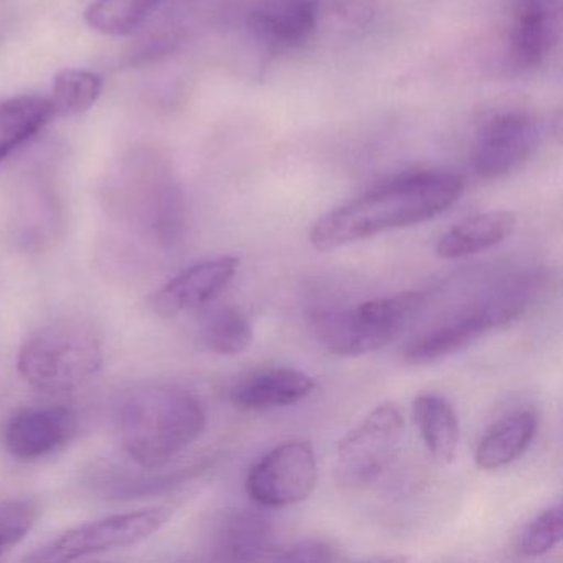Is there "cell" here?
<instances>
[{"instance_id": "6da1fadb", "label": "cell", "mask_w": 563, "mask_h": 563, "mask_svg": "<svg viewBox=\"0 0 563 563\" xmlns=\"http://www.w3.org/2000/svg\"><path fill=\"white\" fill-rule=\"evenodd\" d=\"M461 177L417 173L384 184L331 212L309 232L316 250L331 252L390 230L407 229L446 212L463 194Z\"/></svg>"}, {"instance_id": "7a4b0ae2", "label": "cell", "mask_w": 563, "mask_h": 563, "mask_svg": "<svg viewBox=\"0 0 563 563\" xmlns=\"http://www.w3.org/2000/svg\"><path fill=\"white\" fill-rule=\"evenodd\" d=\"M118 433L128 456L159 470L190 446L206 428V410L192 391L177 385L134 388L118 408Z\"/></svg>"}, {"instance_id": "3957f363", "label": "cell", "mask_w": 563, "mask_h": 563, "mask_svg": "<svg viewBox=\"0 0 563 563\" xmlns=\"http://www.w3.org/2000/svg\"><path fill=\"white\" fill-rule=\"evenodd\" d=\"M111 213L151 252H169L184 236V202L170 170L157 159H136L114 179Z\"/></svg>"}, {"instance_id": "277c9868", "label": "cell", "mask_w": 563, "mask_h": 563, "mask_svg": "<svg viewBox=\"0 0 563 563\" xmlns=\"http://www.w3.org/2000/svg\"><path fill=\"white\" fill-rule=\"evenodd\" d=\"M103 362V342L91 325L58 319L25 341L18 368L29 387L57 397L74 394L93 380Z\"/></svg>"}, {"instance_id": "5b68a950", "label": "cell", "mask_w": 563, "mask_h": 563, "mask_svg": "<svg viewBox=\"0 0 563 563\" xmlns=\"http://www.w3.org/2000/svg\"><path fill=\"white\" fill-rule=\"evenodd\" d=\"M427 295L395 292L355 306H328L308 312V328L324 351L358 357L380 351L405 331L421 311Z\"/></svg>"}, {"instance_id": "8992f818", "label": "cell", "mask_w": 563, "mask_h": 563, "mask_svg": "<svg viewBox=\"0 0 563 563\" xmlns=\"http://www.w3.org/2000/svg\"><path fill=\"white\" fill-rule=\"evenodd\" d=\"M405 420L395 404H380L339 443L334 474L338 484L362 489L387 471L400 451Z\"/></svg>"}, {"instance_id": "52a82bcc", "label": "cell", "mask_w": 563, "mask_h": 563, "mask_svg": "<svg viewBox=\"0 0 563 563\" xmlns=\"http://www.w3.org/2000/svg\"><path fill=\"white\" fill-rule=\"evenodd\" d=\"M173 509L154 507L137 512L117 514L74 527L48 540L27 556L31 562H71L98 553L126 549L150 539L169 522Z\"/></svg>"}, {"instance_id": "ba28073f", "label": "cell", "mask_w": 563, "mask_h": 563, "mask_svg": "<svg viewBox=\"0 0 563 563\" xmlns=\"http://www.w3.org/2000/svg\"><path fill=\"white\" fill-rule=\"evenodd\" d=\"M542 140L543 123L533 111L509 108L490 113L477 130L474 173L483 179L509 176L532 159Z\"/></svg>"}, {"instance_id": "9c48e42d", "label": "cell", "mask_w": 563, "mask_h": 563, "mask_svg": "<svg viewBox=\"0 0 563 563\" xmlns=\"http://www.w3.org/2000/svg\"><path fill=\"white\" fill-rule=\"evenodd\" d=\"M318 460L308 441H288L262 457L246 477V490L260 506L286 507L311 496Z\"/></svg>"}, {"instance_id": "30bf717a", "label": "cell", "mask_w": 563, "mask_h": 563, "mask_svg": "<svg viewBox=\"0 0 563 563\" xmlns=\"http://www.w3.org/2000/svg\"><path fill=\"white\" fill-rule=\"evenodd\" d=\"M562 37V0H516L507 34V57L517 70L536 68Z\"/></svg>"}, {"instance_id": "8fae6325", "label": "cell", "mask_w": 563, "mask_h": 563, "mask_svg": "<svg viewBox=\"0 0 563 563\" xmlns=\"http://www.w3.org/2000/svg\"><path fill=\"white\" fill-rule=\"evenodd\" d=\"M78 430V417L65 407H34L18 411L4 428L11 456L38 461L67 446Z\"/></svg>"}, {"instance_id": "7c38bea8", "label": "cell", "mask_w": 563, "mask_h": 563, "mask_svg": "<svg viewBox=\"0 0 563 563\" xmlns=\"http://www.w3.org/2000/svg\"><path fill=\"white\" fill-rule=\"evenodd\" d=\"M239 268L240 260L235 256L196 263L157 289L151 298V308L159 316H176L202 308L230 285Z\"/></svg>"}, {"instance_id": "4fadbf2b", "label": "cell", "mask_w": 563, "mask_h": 563, "mask_svg": "<svg viewBox=\"0 0 563 563\" xmlns=\"http://www.w3.org/2000/svg\"><path fill=\"white\" fill-rule=\"evenodd\" d=\"M319 9V0H258L250 11L249 27L269 51H298L314 35Z\"/></svg>"}, {"instance_id": "5bb4252c", "label": "cell", "mask_w": 563, "mask_h": 563, "mask_svg": "<svg viewBox=\"0 0 563 563\" xmlns=\"http://www.w3.org/2000/svg\"><path fill=\"white\" fill-rule=\"evenodd\" d=\"M549 288V275L542 269H523L497 282L471 305L483 316L490 331L509 328L529 314Z\"/></svg>"}, {"instance_id": "9a60e30c", "label": "cell", "mask_w": 563, "mask_h": 563, "mask_svg": "<svg viewBox=\"0 0 563 563\" xmlns=\"http://www.w3.org/2000/svg\"><path fill=\"white\" fill-rule=\"evenodd\" d=\"M316 387L314 378L298 368H265L236 382L230 390V400L242 410H272L299 404Z\"/></svg>"}, {"instance_id": "2e32d148", "label": "cell", "mask_w": 563, "mask_h": 563, "mask_svg": "<svg viewBox=\"0 0 563 563\" xmlns=\"http://www.w3.org/2000/svg\"><path fill=\"white\" fill-rule=\"evenodd\" d=\"M272 520L253 510L225 514L212 536L213 559L227 562L269 560L275 550Z\"/></svg>"}, {"instance_id": "e0dca14e", "label": "cell", "mask_w": 563, "mask_h": 563, "mask_svg": "<svg viewBox=\"0 0 563 563\" xmlns=\"http://www.w3.org/2000/svg\"><path fill=\"white\" fill-rule=\"evenodd\" d=\"M141 467L137 471L118 466H97L90 471L88 484L95 493L107 499H136V497L163 494L174 487L189 483L207 470L206 464L186 467V470L161 471Z\"/></svg>"}, {"instance_id": "ac0fdd59", "label": "cell", "mask_w": 563, "mask_h": 563, "mask_svg": "<svg viewBox=\"0 0 563 563\" xmlns=\"http://www.w3.org/2000/svg\"><path fill=\"white\" fill-rule=\"evenodd\" d=\"M490 332L486 321L473 308L453 316L443 324L428 329L405 349V362L411 365L433 364L470 347Z\"/></svg>"}, {"instance_id": "d6986e66", "label": "cell", "mask_w": 563, "mask_h": 563, "mask_svg": "<svg viewBox=\"0 0 563 563\" xmlns=\"http://www.w3.org/2000/svg\"><path fill=\"white\" fill-rule=\"evenodd\" d=\"M58 225L57 197L51 184L29 177L15 202L14 236L27 250H41L54 240Z\"/></svg>"}, {"instance_id": "ffe728a7", "label": "cell", "mask_w": 563, "mask_h": 563, "mask_svg": "<svg viewBox=\"0 0 563 563\" xmlns=\"http://www.w3.org/2000/svg\"><path fill=\"white\" fill-rule=\"evenodd\" d=\"M516 223V216L509 210L477 213L441 235L434 252L443 260L477 255L503 243L514 232Z\"/></svg>"}, {"instance_id": "44dd1931", "label": "cell", "mask_w": 563, "mask_h": 563, "mask_svg": "<svg viewBox=\"0 0 563 563\" xmlns=\"http://www.w3.org/2000/svg\"><path fill=\"white\" fill-rule=\"evenodd\" d=\"M537 433V417L529 410L516 411L494 424L474 454L477 467L483 471L500 470L519 460Z\"/></svg>"}, {"instance_id": "7402d4cb", "label": "cell", "mask_w": 563, "mask_h": 563, "mask_svg": "<svg viewBox=\"0 0 563 563\" xmlns=\"http://www.w3.org/2000/svg\"><path fill=\"white\" fill-rule=\"evenodd\" d=\"M424 446L440 463H453L460 448V420L453 405L440 395L424 394L411 405Z\"/></svg>"}, {"instance_id": "603a6c76", "label": "cell", "mask_w": 563, "mask_h": 563, "mask_svg": "<svg viewBox=\"0 0 563 563\" xmlns=\"http://www.w3.org/2000/svg\"><path fill=\"white\" fill-rule=\"evenodd\" d=\"M54 117L48 98L24 95L0 101V164L37 136Z\"/></svg>"}, {"instance_id": "cb8c5ba5", "label": "cell", "mask_w": 563, "mask_h": 563, "mask_svg": "<svg viewBox=\"0 0 563 563\" xmlns=\"http://www.w3.org/2000/svg\"><path fill=\"white\" fill-rule=\"evenodd\" d=\"M255 332L245 312L233 306L213 309L200 325V341L213 354L236 357L252 347Z\"/></svg>"}, {"instance_id": "d4e9b609", "label": "cell", "mask_w": 563, "mask_h": 563, "mask_svg": "<svg viewBox=\"0 0 563 563\" xmlns=\"http://www.w3.org/2000/svg\"><path fill=\"white\" fill-rule=\"evenodd\" d=\"M161 0H93L85 21L93 31L111 37L133 34L153 14Z\"/></svg>"}, {"instance_id": "484cf974", "label": "cell", "mask_w": 563, "mask_h": 563, "mask_svg": "<svg viewBox=\"0 0 563 563\" xmlns=\"http://www.w3.org/2000/svg\"><path fill=\"white\" fill-rule=\"evenodd\" d=\"M103 93V78L95 71L67 68L55 77L51 101L55 117L87 113Z\"/></svg>"}, {"instance_id": "4316f807", "label": "cell", "mask_w": 563, "mask_h": 563, "mask_svg": "<svg viewBox=\"0 0 563 563\" xmlns=\"http://www.w3.org/2000/svg\"><path fill=\"white\" fill-rule=\"evenodd\" d=\"M563 536L562 504L556 503L533 517L519 537L517 550L523 556H540L552 552Z\"/></svg>"}, {"instance_id": "83f0119b", "label": "cell", "mask_w": 563, "mask_h": 563, "mask_svg": "<svg viewBox=\"0 0 563 563\" xmlns=\"http://www.w3.org/2000/svg\"><path fill=\"white\" fill-rule=\"evenodd\" d=\"M37 517L38 507L34 500L9 499L0 503V556L25 539Z\"/></svg>"}, {"instance_id": "f1b7e54d", "label": "cell", "mask_w": 563, "mask_h": 563, "mask_svg": "<svg viewBox=\"0 0 563 563\" xmlns=\"http://www.w3.org/2000/svg\"><path fill=\"white\" fill-rule=\"evenodd\" d=\"M339 559L338 549L328 540L319 539L299 540L285 549L273 550L269 556L276 562H334Z\"/></svg>"}]
</instances>
